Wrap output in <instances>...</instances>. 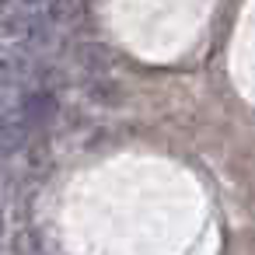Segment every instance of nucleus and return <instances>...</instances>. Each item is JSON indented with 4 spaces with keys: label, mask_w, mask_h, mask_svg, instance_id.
<instances>
[]
</instances>
